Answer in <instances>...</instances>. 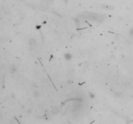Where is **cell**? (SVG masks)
Returning a JSON list of instances; mask_svg holds the SVG:
<instances>
[{
    "label": "cell",
    "mask_w": 133,
    "mask_h": 124,
    "mask_svg": "<svg viewBox=\"0 0 133 124\" xmlns=\"http://www.w3.org/2000/svg\"><path fill=\"white\" fill-rule=\"evenodd\" d=\"M64 57H65V58L66 59H70L72 58V56L70 54H66L65 56H64Z\"/></svg>",
    "instance_id": "obj_2"
},
{
    "label": "cell",
    "mask_w": 133,
    "mask_h": 124,
    "mask_svg": "<svg viewBox=\"0 0 133 124\" xmlns=\"http://www.w3.org/2000/svg\"><path fill=\"white\" fill-rule=\"evenodd\" d=\"M33 94H34V96H35V97H36V98L38 97L39 96H40V94H39V92L37 91H35L34 92Z\"/></svg>",
    "instance_id": "obj_3"
},
{
    "label": "cell",
    "mask_w": 133,
    "mask_h": 124,
    "mask_svg": "<svg viewBox=\"0 0 133 124\" xmlns=\"http://www.w3.org/2000/svg\"><path fill=\"white\" fill-rule=\"evenodd\" d=\"M129 34L131 35V36L133 37V29H131V31L129 32Z\"/></svg>",
    "instance_id": "obj_4"
},
{
    "label": "cell",
    "mask_w": 133,
    "mask_h": 124,
    "mask_svg": "<svg viewBox=\"0 0 133 124\" xmlns=\"http://www.w3.org/2000/svg\"><path fill=\"white\" fill-rule=\"evenodd\" d=\"M82 17L88 20L96 21H102L104 20V17L103 16L90 12H85L82 14Z\"/></svg>",
    "instance_id": "obj_1"
}]
</instances>
